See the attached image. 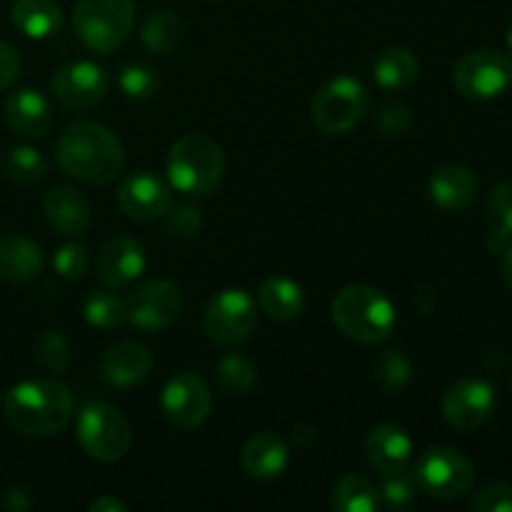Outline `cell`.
<instances>
[{
	"instance_id": "cell-36",
	"label": "cell",
	"mask_w": 512,
	"mask_h": 512,
	"mask_svg": "<svg viewBox=\"0 0 512 512\" xmlns=\"http://www.w3.org/2000/svg\"><path fill=\"white\" fill-rule=\"evenodd\" d=\"M415 485L413 475H408V470L403 473H393V475H385V485H383V493L380 498L385 500L390 510H408L415 505Z\"/></svg>"
},
{
	"instance_id": "cell-28",
	"label": "cell",
	"mask_w": 512,
	"mask_h": 512,
	"mask_svg": "<svg viewBox=\"0 0 512 512\" xmlns=\"http://www.w3.org/2000/svg\"><path fill=\"white\" fill-rule=\"evenodd\" d=\"M185 20L173 10H158L145 20L143 30H140V40L145 48L155 55H170L180 48L185 40Z\"/></svg>"
},
{
	"instance_id": "cell-13",
	"label": "cell",
	"mask_w": 512,
	"mask_h": 512,
	"mask_svg": "<svg viewBox=\"0 0 512 512\" xmlns=\"http://www.w3.org/2000/svg\"><path fill=\"white\" fill-rule=\"evenodd\" d=\"M495 408H498V395L483 378L458 380L443 395V418L463 433L483 428L493 418Z\"/></svg>"
},
{
	"instance_id": "cell-22",
	"label": "cell",
	"mask_w": 512,
	"mask_h": 512,
	"mask_svg": "<svg viewBox=\"0 0 512 512\" xmlns=\"http://www.w3.org/2000/svg\"><path fill=\"white\" fill-rule=\"evenodd\" d=\"M290 463L288 445L270 430L255 433L240 450V465L255 480H273L285 473Z\"/></svg>"
},
{
	"instance_id": "cell-30",
	"label": "cell",
	"mask_w": 512,
	"mask_h": 512,
	"mask_svg": "<svg viewBox=\"0 0 512 512\" xmlns=\"http://www.w3.org/2000/svg\"><path fill=\"white\" fill-rule=\"evenodd\" d=\"M0 170L5 178L15 185H33L45 178L48 173V163L40 155V150L30 148V145H15L8 153L0 158Z\"/></svg>"
},
{
	"instance_id": "cell-48",
	"label": "cell",
	"mask_w": 512,
	"mask_h": 512,
	"mask_svg": "<svg viewBox=\"0 0 512 512\" xmlns=\"http://www.w3.org/2000/svg\"><path fill=\"white\" fill-rule=\"evenodd\" d=\"M510 393H512V380H510Z\"/></svg>"
},
{
	"instance_id": "cell-12",
	"label": "cell",
	"mask_w": 512,
	"mask_h": 512,
	"mask_svg": "<svg viewBox=\"0 0 512 512\" xmlns=\"http://www.w3.org/2000/svg\"><path fill=\"white\" fill-rule=\"evenodd\" d=\"M55 100L68 110H90L105 100L110 90V75L93 60H75L63 65L50 80Z\"/></svg>"
},
{
	"instance_id": "cell-14",
	"label": "cell",
	"mask_w": 512,
	"mask_h": 512,
	"mask_svg": "<svg viewBox=\"0 0 512 512\" xmlns=\"http://www.w3.org/2000/svg\"><path fill=\"white\" fill-rule=\"evenodd\" d=\"M163 413L175 428H198L205 423L213 405L208 383L193 370H180L165 383L163 395H160Z\"/></svg>"
},
{
	"instance_id": "cell-29",
	"label": "cell",
	"mask_w": 512,
	"mask_h": 512,
	"mask_svg": "<svg viewBox=\"0 0 512 512\" xmlns=\"http://www.w3.org/2000/svg\"><path fill=\"white\" fill-rule=\"evenodd\" d=\"M380 503V490L368 478L355 473L343 475L330 493V505L338 512H375Z\"/></svg>"
},
{
	"instance_id": "cell-23",
	"label": "cell",
	"mask_w": 512,
	"mask_h": 512,
	"mask_svg": "<svg viewBox=\"0 0 512 512\" xmlns=\"http://www.w3.org/2000/svg\"><path fill=\"white\" fill-rule=\"evenodd\" d=\"M43 270V250L25 235L0 238V278L8 283H30Z\"/></svg>"
},
{
	"instance_id": "cell-47",
	"label": "cell",
	"mask_w": 512,
	"mask_h": 512,
	"mask_svg": "<svg viewBox=\"0 0 512 512\" xmlns=\"http://www.w3.org/2000/svg\"><path fill=\"white\" fill-rule=\"evenodd\" d=\"M215 3H225V0H215Z\"/></svg>"
},
{
	"instance_id": "cell-11",
	"label": "cell",
	"mask_w": 512,
	"mask_h": 512,
	"mask_svg": "<svg viewBox=\"0 0 512 512\" xmlns=\"http://www.w3.org/2000/svg\"><path fill=\"white\" fill-rule=\"evenodd\" d=\"M183 310V293L173 280H150L125 300V320L143 333L170 328Z\"/></svg>"
},
{
	"instance_id": "cell-4",
	"label": "cell",
	"mask_w": 512,
	"mask_h": 512,
	"mask_svg": "<svg viewBox=\"0 0 512 512\" xmlns=\"http://www.w3.org/2000/svg\"><path fill=\"white\" fill-rule=\"evenodd\" d=\"M168 180L178 193L203 198L218 190L225 175V153L215 138L205 133L183 135L170 148Z\"/></svg>"
},
{
	"instance_id": "cell-1",
	"label": "cell",
	"mask_w": 512,
	"mask_h": 512,
	"mask_svg": "<svg viewBox=\"0 0 512 512\" xmlns=\"http://www.w3.org/2000/svg\"><path fill=\"white\" fill-rule=\"evenodd\" d=\"M53 153L65 175L90 185L110 183L125 165L123 143L100 123H75L65 128L55 140Z\"/></svg>"
},
{
	"instance_id": "cell-25",
	"label": "cell",
	"mask_w": 512,
	"mask_h": 512,
	"mask_svg": "<svg viewBox=\"0 0 512 512\" xmlns=\"http://www.w3.org/2000/svg\"><path fill=\"white\" fill-rule=\"evenodd\" d=\"M260 308L275 320H295L305 310V293L295 280L273 275L258 288Z\"/></svg>"
},
{
	"instance_id": "cell-6",
	"label": "cell",
	"mask_w": 512,
	"mask_h": 512,
	"mask_svg": "<svg viewBox=\"0 0 512 512\" xmlns=\"http://www.w3.org/2000/svg\"><path fill=\"white\" fill-rule=\"evenodd\" d=\"M75 438L80 448L98 463H118L133 443L128 418L108 403L85 405L75 420Z\"/></svg>"
},
{
	"instance_id": "cell-43",
	"label": "cell",
	"mask_w": 512,
	"mask_h": 512,
	"mask_svg": "<svg viewBox=\"0 0 512 512\" xmlns=\"http://www.w3.org/2000/svg\"><path fill=\"white\" fill-rule=\"evenodd\" d=\"M90 512H125L128 510V505L123 503V500H118L115 495H100V498H95L93 503L88 505Z\"/></svg>"
},
{
	"instance_id": "cell-2",
	"label": "cell",
	"mask_w": 512,
	"mask_h": 512,
	"mask_svg": "<svg viewBox=\"0 0 512 512\" xmlns=\"http://www.w3.org/2000/svg\"><path fill=\"white\" fill-rule=\"evenodd\" d=\"M5 420L18 433L48 438L73 418V395L58 380H25L8 390L3 400Z\"/></svg>"
},
{
	"instance_id": "cell-5",
	"label": "cell",
	"mask_w": 512,
	"mask_h": 512,
	"mask_svg": "<svg viewBox=\"0 0 512 512\" xmlns=\"http://www.w3.org/2000/svg\"><path fill=\"white\" fill-rule=\"evenodd\" d=\"M135 0H78L73 30L85 48L100 55L118 50L133 33Z\"/></svg>"
},
{
	"instance_id": "cell-37",
	"label": "cell",
	"mask_w": 512,
	"mask_h": 512,
	"mask_svg": "<svg viewBox=\"0 0 512 512\" xmlns=\"http://www.w3.org/2000/svg\"><path fill=\"white\" fill-rule=\"evenodd\" d=\"M200 225H203V210L198 205H178L165 213V233L175 240L193 238L198 235Z\"/></svg>"
},
{
	"instance_id": "cell-8",
	"label": "cell",
	"mask_w": 512,
	"mask_h": 512,
	"mask_svg": "<svg viewBox=\"0 0 512 512\" xmlns=\"http://www.w3.org/2000/svg\"><path fill=\"white\" fill-rule=\"evenodd\" d=\"M258 323L255 300L243 288H225L208 300L203 313V330L210 343L235 348L245 343Z\"/></svg>"
},
{
	"instance_id": "cell-35",
	"label": "cell",
	"mask_w": 512,
	"mask_h": 512,
	"mask_svg": "<svg viewBox=\"0 0 512 512\" xmlns=\"http://www.w3.org/2000/svg\"><path fill=\"white\" fill-rule=\"evenodd\" d=\"M258 380V368L250 363L243 355H225L218 363V383L225 393L230 395H245Z\"/></svg>"
},
{
	"instance_id": "cell-10",
	"label": "cell",
	"mask_w": 512,
	"mask_h": 512,
	"mask_svg": "<svg viewBox=\"0 0 512 512\" xmlns=\"http://www.w3.org/2000/svg\"><path fill=\"white\" fill-rule=\"evenodd\" d=\"M453 83L465 98H498L512 85V58L498 50H470L455 63Z\"/></svg>"
},
{
	"instance_id": "cell-34",
	"label": "cell",
	"mask_w": 512,
	"mask_h": 512,
	"mask_svg": "<svg viewBox=\"0 0 512 512\" xmlns=\"http://www.w3.org/2000/svg\"><path fill=\"white\" fill-rule=\"evenodd\" d=\"M33 358L40 368L50 370V373H65L70 365L68 338L58 330H43L33 340Z\"/></svg>"
},
{
	"instance_id": "cell-33",
	"label": "cell",
	"mask_w": 512,
	"mask_h": 512,
	"mask_svg": "<svg viewBox=\"0 0 512 512\" xmlns=\"http://www.w3.org/2000/svg\"><path fill=\"white\" fill-rule=\"evenodd\" d=\"M118 88L120 93L128 100H143L155 98L160 88V78L155 73V68H150L148 63H140V60H133V63H125L118 73Z\"/></svg>"
},
{
	"instance_id": "cell-15",
	"label": "cell",
	"mask_w": 512,
	"mask_h": 512,
	"mask_svg": "<svg viewBox=\"0 0 512 512\" xmlns=\"http://www.w3.org/2000/svg\"><path fill=\"white\" fill-rule=\"evenodd\" d=\"M170 203V185L158 175L140 170V173L128 175L118 188V205L130 220L138 223H150L168 213Z\"/></svg>"
},
{
	"instance_id": "cell-7",
	"label": "cell",
	"mask_w": 512,
	"mask_h": 512,
	"mask_svg": "<svg viewBox=\"0 0 512 512\" xmlns=\"http://www.w3.org/2000/svg\"><path fill=\"white\" fill-rule=\"evenodd\" d=\"M368 105L370 95L365 85L350 75H338L315 93L310 115L320 133L345 135L365 118Z\"/></svg>"
},
{
	"instance_id": "cell-39",
	"label": "cell",
	"mask_w": 512,
	"mask_h": 512,
	"mask_svg": "<svg viewBox=\"0 0 512 512\" xmlns=\"http://www.w3.org/2000/svg\"><path fill=\"white\" fill-rule=\"evenodd\" d=\"M378 125L385 135H390V138L405 135L413 128V110H410V105H405L403 100H388V103L380 105Z\"/></svg>"
},
{
	"instance_id": "cell-45",
	"label": "cell",
	"mask_w": 512,
	"mask_h": 512,
	"mask_svg": "<svg viewBox=\"0 0 512 512\" xmlns=\"http://www.w3.org/2000/svg\"><path fill=\"white\" fill-rule=\"evenodd\" d=\"M503 278L508 283V288L512 290V243L503 250Z\"/></svg>"
},
{
	"instance_id": "cell-3",
	"label": "cell",
	"mask_w": 512,
	"mask_h": 512,
	"mask_svg": "<svg viewBox=\"0 0 512 512\" xmlns=\"http://www.w3.org/2000/svg\"><path fill=\"white\" fill-rule=\"evenodd\" d=\"M333 323L355 343L375 345L393 335L398 315L383 290L373 285H348L333 298Z\"/></svg>"
},
{
	"instance_id": "cell-20",
	"label": "cell",
	"mask_w": 512,
	"mask_h": 512,
	"mask_svg": "<svg viewBox=\"0 0 512 512\" xmlns=\"http://www.w3.org/2000/svg\"><path fill=\"white\" fill-rule=\"evenodd\" d=\"M43 213L58 233L83 235L90 225V203L73 185H55L45 193Z\"/></svg>"
},
{
	"instance_id": "cell-26",
	"label": "cell",
	"mask_w": 512,
	"mask_h": 512,
	"mask_svg": "<svg viewBox=\"0 0 512 512\" xmlns=\"http://www.w3.org/2000/svg\"><path fill=\"white\" fill-rule=\"evenodd\" d=\"M418 73L420 63L415 58V53L408 48H400V45L383 50L373 63L375 83L385 90L408 88V85H413L418 80Z\"/></svg>"
},
{
	"instance_id": "cell-17",
	"label": "cell",
	"mask_w": 512,
	"mask_h": 512,
	"mask_svg": "<svg viewBox=\"0 0 512 512\" xmlns=\"http://www.w3.org/2000/svg\"><path fill=\"white\" fill-rule=\"evenodd\" d=\"M480 190L478 175L470 168L458 163L440 165L433 175H430L428 193L430 200L438 205L445 213H463L475 203Z\"/></svg>"
},
{
	"instance_id": "cell-9",
	"label": "cell",
	"mask_w": 512,
	"mask_h": 512,
	"mask_svg": "<svg viewBox=\"0 0 512 512\" xmlns=\"http://www.w3.org/2000/svg\"><path fill=\"white\" fill-rule=\"evenodd\" d=\"M415 485L435 500H458L475 483V465L455 448H433L415 465Z\"/></svg>"
},
{
	"instance_id": "cell-40",
	"label": "cell",
	"mask_w": 512,
	"mask_h": 512,
	"mask_svg": "<svg viewBox=\"0 0 512 512\" xmlns=\"http://www.w3.org/2000/svg\"><path fill=\"white\" fill-rule=\"evenodd\" d=\"M478 512H512V488L505 483H493L480 490L473 500Z\"/></svg>"
},
{
	"instance_id": "cell-21",
	"label": "cell",
	"mask_w": 512,
	"mask_h": 512,
	"mask_svg": "<svg viewBox=\"0 0 512 512\" xmlns=\"http://www.w3.org/2000/svg\"><path fill=\"white\" fill-rule=\"evenodd\" d=\"M5 118L15 133L25 138H45L53 128V110L48 98L33 88L15 90L5 100Z\"/></svg>"
},
{
	"instance_id": "cell-42",
	"label": "cell",
	"mask_w": 512,
	"mask_h": 512,
	"mask_svg": "<svg viewBox=\"0 0 512 512\" xmlns=\"http://www.w3.org/2000/svg\"><path fill=\"white\" fill-rule=\"evenodd\" d=\"M415 305H418L420 313L430 315L435 310V305H438V290L430 283H420L415 288Z\"/></svg>"
},
{
	"instance_id": "cell-19",
	"label": "cell",
	"mask_w": 512,
	"mask_h": 512,
	"mask_svg": "<svg viewBox=\"0 0 512 512\" xmlns=\"http://www.w3.org/2000/svg\"><path fill=\"white\" fill-rule=\"evenodd\" d=\"M365 455L378 473H403L413 460V440L398 425H378L370 430L368 440H365Z\"/></svg>"
},
{
	"instance_id": "cell-46",
	"label": "cell",
	"mask_w": 512,
	"mask_h": 512,
	"mask_svg": "<svg viewBox=\"0 0 512 512\" xmlns=\"http://www.w3.org/2000/svg\"><path fill=\"white\" fill-rule=\"evenodd\" d=\"M508 53H510V58H512V28L508 30Z\"/></svg>"
},
{
	"instance_id": "cell-44",
	"label": "cell",
	"mask_w": 512,
	"mask_h": 512,
	"mask_svg": "<svg viewBox=\"0 0 512 512\" xmlns=\"http://www.w3.org/2000/svg\"><path fill=\"white\" fill-rule=\"evenodd\" d=\"M5 508L25 510V508H28V495H25L23 490H10L8 498H5Z\"/></svg>"
},
{
	"instance_id": "cell-27",
	"label": "cell",
	"mask_w": 512,
	"mask_h": 512,
	"mask_svg": "<svg viewBox=\"0 0 512 512\" xmlns=\"http://www.w3.org/2000/svg\"><path fill=\"white\" fill-rule=\"evenodd\" d=\"M485 220H488L485 245L493 253H503L512 243V183H500L490 190Z\"/></svg>"
},
{
	"instance_id": "cell-24",
	"label": "cell",
	"mask_w": 512,
	"mask_h": 512,
	"mask_svg": "<svg viewBox=\"0 0 512 512\" xmlns=\"http://www.w3.org/2000/svg\"><path fill=\"white\" fill-rule=\"evenodd\" d=\"M13 25L33 40H45L55 35L63 25V10L55 0H18L13 5Z\"/></svg>"
},
{
	"instance_id": "cell-18",
	"label": "cell",
	"mask_w": 512,
	"mask_h": 512,
	"mask_svg": "<svg viewBox=\"0 0 512 512\" xmlns=\"http://www.w3.org/2000/svg\"><path fill=\"white\" fill-rule=\"evenodd\" d=\"M153 368V355L143 343L125 340V343L110 345L100 358V375L113 388H130L148 378Z\"/></svg>"
},
{
	"instance_id": "cell-38",
	"label": "cell",
	"mask_w": 512,
	"mask_h": 512,
	"mask_svg": "<svg viewBox=\"0 0 512 512\" xmlns=\"http://www.w3.org/2000/svg\"><path fill=\"white\" fill-rule=\"evenodd\" d=\"M55 273L65 280H80L85 273H88L90 265V255L88 248L80 243H65L60 245L58 253L53 258Z\"/></svg>"
},
{
	"instance_id": "cell-16",
	"label": "cell",
	"mask_w": 512,
	"mask_h": 512,
	"mask_svg": "<svg viewBox=\"0 0 512 512\" xmlns=\"http://www.w3.org/2000/svg\"><path fill=\"white\" fill-rule=\"evenodd\" d=\"M145 265H148V255H145L143 243L130 235H115L98 250L95 273L110 288H123L145 273Z\"/></svg>"
},
{
	"instance_id": "cell-31",
	"label": "cell",
	"mask_w": 512,
	"mask_h": 512,
	"mask_svg": "<svg viewBox=\"0 0 512 512\" xmlns=\"http://www.w3.org/2000/svg\"><path fill=\"white\" fill-rule=\"evenodd\" d=\"M373 378L383 393L400 395L413 380V365H410V358L403 350H383L373 363Z\"/></svg>"
},
{
	"instance_id": "cell-41",
	"label": "cell",
	"mask_w": 512,
	"mask_h": 512,
	"mask_svg": "<svg viewBox=\"0 0 512 512\" xmlns=\"http://www.w3.org/2000/svg\"><path fill=\"white\" fill-rule=\"evenodd\" d=\"M20 75V55L10 43L0 40V90L10 88Z\"/></svg>"
},
{
	"instance_id": "cell-32",
	"label": "cell",
	"mask_w": 512,
	"mask_h": 512,
	"mask_svg": "<svg viewBox=\"0 0 512 512\" xmlns=\"http://www.w3.org/2000/svg\"><path fill=\"white\" fill-rule=\"evenodd\" d=\"M83 318L90 328L115 330L125 320V300H120L110 290H95L85 298Z\"/></svg>"
}]
</instances>
